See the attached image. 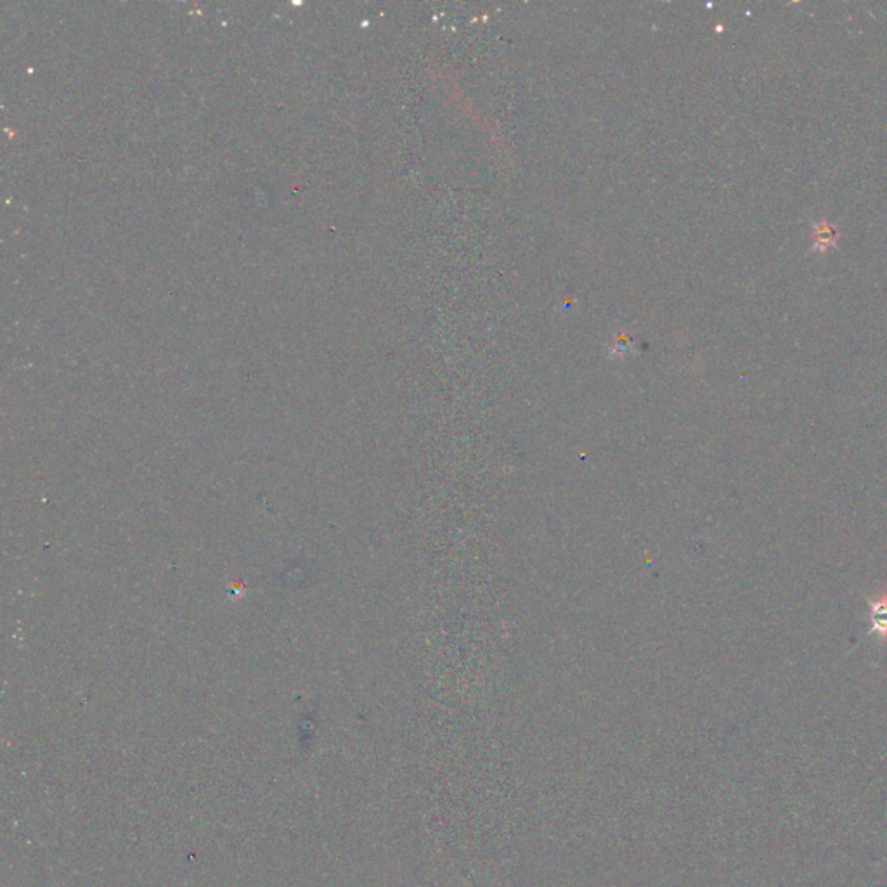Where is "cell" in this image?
<instances>
[{
	"label": "cell",
	"instance_id": "1",
	"mask_svg": "<svg viewBox=\"0 0 887 887\" xmlns=\"http://www.w3.org/2000/svg\"><path fill=\"white\" fill-rule=\"evenodd\" d=\"M869 635L884 645L887 641V590H877L869 596Z\"/></svg>",
	"mask_w": 887,
	"mask_h": 887
},
{
	"label": "cell",
	"instance_id": "2",
	"mask_svg": "<svg viewBox=\"0 0 887 887\" xmlns=\"http://www.w3.org/2000/svg\"><path fill=\"white\" fill-rule=\"evenodd\" d=\"M813 238V248L820 253H827L830 248L836 247L839 241V230L836 224H832L827 219H820L818 222L813 224L811 230Z\"/></svg>",
	"mask_w": 887,
	"mask_h": 887
}]
</instances>
